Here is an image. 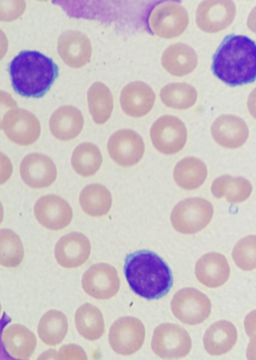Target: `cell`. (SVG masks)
I'll return each mask as SVG.
<instances>
[{"mask_svg": "<svg viewBox=\"0 0 256 360\" xmlns=\"http://www.w3.org/2000/svg\"><path fill=\"white\" fill-rule=\"evenodd\" d=\"M124 273L130 288L147 300L165 296L172 285L173 278L166 263L154 252L141 250L125 258Z\"/></svg>", "mask_w": 256, "mask_h": 360, "instance_id": "6da1fadb", "label": "cell"}, {"mask_svg": "<svg viewBox=\"0 0 256 360\" xmlns=\"http://www.w3.org/2000/svg\"><path fill=\"white\" fill-rule=\"evenodd\" d=\"M256 44L246 36H226L214 55L212 69L214 74L230 86L255 81Z\"/></svg>", "mask_w": 256, "mask_h": 360, "instance_id": "7a4b0ae2", "label": "cell"}, {"mask_svg": "<svg viewBox=\"0 0 256 360\" xmlns=\"http://www.w3.org/2000/svg\"><path fill=\"white\" fill-rule=\"evenodd\" d=\"M8 70L14 91L35 98L45 95L58 74L54 61L35 51H21L12 60Z\"/></svg>", "mask_w": 256, "mask_h": 360, "instance_id": "3957f363", "label": "cell"}, {"mask_svg": "<svg viewBox=\"0 0 256 360\" xmlns=\"http://www.w3.org/2000/svg\"><path fill=\"white\" fill-rule=\"evenodd\" d=\"M189 21L187 11L178 1H162L150 11L147 25L150 31L164 39H172L181 35Z\"/></svg>", "mask_w": 256, "mask_h": 360, "instance_id": "277c9868", "label": "cell"}, {"mask_svg": "<svg viewBox=\"0 0 256 360\" xmlns=\"http://www.w3.org/2000/svg\"><path fill=\"white\" fill-rule=\"evenodd\" d=\"M214 213L212 204L201 198H190L180 202L173 209L170 220L178 232L192 234L204 228Z\"/></svg>", "mask_w": 256, "mask_h": 360, "instance_id": "5b68a950", "label": "cell"}, {"mask_svg": "<svg viewBox=\"0 0 256 360\" xmlns=\"http://www.w3.org/2000/svg\"><path fill=\"white\" fill-rule=\"evenodd\" d=\"M151 347L162 358L172 359L185 356L190 352L192 341L188 332L181 326L166 323L154 329Z\"/></svg>", "mask_w": 256, "mask_h": 360, "instance_id": "8992f818", "label": "cell"}, {"mask_svg": "<svg viewBox=\"0 0 256 360\" xmlns=\"http://www.w3.org/2000/svg\"><path fill=\"white\" fill-rule=\"evenodd\" d=\"M150 136L154 147L160 152L171 155L178 153L187 140V129L178 118L169 115L159 117L150 129Z\"/></svg>", "mask_w": 256, "mask_h": 360, "instance_id": "52a82bcc", "label": "cell"}, {"mask_svg": "<svg viewBox=\"0 0 256 360\" xmlns=\"http://www.w3.org/2000/svg\"><path fill=\"white\" fill-rule=\"evenodd\" d=\"M174 315L182 323L193 325L206 319L211 311V303L203 293L193 288L178 290L171 302Z\"/></svg>", "mask_w": 256, "mask_h": 360, "instance_id": "ba28073f", "label": "cell"}, {"mask_svg": "<svg viewBox=\"0 0 256 360\" xmlns=\"http://www.w3.org/2000/svg\"><path fill=\"white\" fill-rule=\"evenodd\" d=\"M2 129L10 141L22 146L34 143L41 133L40 123L36 116L18 107L10 110L4 114Z\"/></svg>", "mask_w": 256, "mask_h": 360, "instance_id": "9c48e42d", "label": "cell"}, {"mask_svg": "<svg viewBox=\"0 0 256 360\" xmlns=\"http://www.w3.org/2000/svg\"><path fill=\"white\" fill-rule=\"evenodd\" d=\"M144 337L143 323L138 318L129 316L116 320L108 333V341L112 349L124 355L137 351L142 347Z\"/></svg>", "mask_w": 256, "mask_h": 360, "instance_id": "30bf717a", "label": "cell"}, {"mask_svg": "<svg viewBox=\"0 0 256 360\" xmlns=\"http://www.w3.org/2000/svg\"><path fill=\"white\" fill-rule=\"evenodd\" d=\"M142 138L136 131L124 128L110 137L107 148L110 158L118 165L130 167L139 162L144 152Z\"/></svg>", "mask_w": 256, "mask_h": 360, "instance_id": "8fae6325", "label": "cell"}, {"mask_svg": "<svg viewBox=\"0 0 256 360\" xmlns=\"http://www.w3.org/2000/svg\"><path fill=\"white\" fill-rule=\"evenodd\" d=\"M82 286L90 296L96 299H106L117 293L120 281L114 267L100 262L92 265L84 272Z\"/></svg>", "mask_w": 256, "mask_h": 360, "instance_id": "7c38bea8", "label": "cell"}, {"mask_svg": "<svg viewBox=\"0 0 256 360\" xmlns=\"http://www.w3.org/2000/svg\"><path fill=\"white\" fill-rule=\"evenodd\" d=\"M236 13V6L232 1H204L196 10V24L204 32L216 33L232 24Z\"/></svg>", "mask_w": 256, "mask_h": 360, "instance_id": "4fadbf2b", "label": "cell"}, {"mask_svg": "<svg viewBox=\"0 0 256 360\" xmlns=\"http://www.w3.org/2000/svg\"><path fill=\"white\" fill-rule=\"evenodd\" d=\"M34 214L40 224L52 230L66 227L73 216L72 208L68 202L53 194L42 196L37 200Z\"/></svg>", "mask_w": 256, "mask_h": 360, "instance_id": "5bb4252c", "label": "cell"}, {"mask_svg": "<svg viewBox=\"0 0 256 360\" xmlns=\"http://www.w3.org/2000/svg\"><path fill=\"white\" fill-rule=\"evenodd\" d=\"M20 171L24 183L34 189H42L56 179L57 169L52 159L38 152L30 153L22 160Z\"/></svg>", "mask_w": 256, "mask_h": 360, "instance_id": "9a60e30c", "label": "cell"}, {"mask_svg": "<svg viewBox=\"0 0 256 360\" xmlns=\"http://www.w3.org/2000/svg\"><path fill=\"white\" fill-rule=\"evenodd\" d=\"M91 251L89 239L83 234L72 232L60 238L54 247V256L62 266L78 267L88 259Z\"/></svg>", "mask_w": 256, "mask_h": 360, "instance_id": "2e32d148", "label": "cell"}, {"mask_svg": "<svg viewBox=\"0 0 256 360\" xmlns=\"http://www.w3.org/2000/svg\"><path fill=\"white\" fill-rule=\"evenodd\" d=\"M58 51L67 65L77 68L90 61L92 49L90 42L85 34L77 30H68L58 38Z\"/></svg>", "mask_w": 256, "mask_h": 360, "instance_id": "e0dca14e", "label": "cell"}, {"mask_svg": "<svg viewBox=\"0 0 256 360\" xmlns=\"http://www.w3.org/2000/svg\"><path fill=\"white\" fill-rule=\"evenodd\" d=\"M211 133L214 140L222 146L236 148L246 142L249 130L244 120L228 114L221 115L214 121Z\"/></svg>", "mask_w": 256, "mask_h": 360, "instance_id": "ac0fdd59", "label": "cell"}, {"mask_svg": "<svg viewBox=\"0 0 256 360\" xmlns=\"http://www.w3.org/2000/svg\"><path fill=\"white\" fill-rule=\"evenodd\" d=\"M155 98V94L148 85L142 81H134L124 87L120 101L122 109L127 115L138 118L151 110Z\"/></svg>", "mask_w": 256, "mask_h": 360, "instance_id": "d6986e66", "label": "cell"}, {"mask_svg": "<svg viewBox=\"0 0 256 360\" xmlns=\"http://www.w3.org/2000/svg\"><path fill=\"white\" fill-rule=\"evenodd\" d=\"M84 124V119L81 111L72 105L58 108L53 112L49 120L51 133L62 141L76 137L81 132Z\"/></svg>", "mask_w": 256, "mask_h": 360, "instance_id": "ffe728a7", "label": "cell"}, {"mask_svg": "<svg viewBox=\"0 0 256 360\" xmlns=\"http://www.w3.org/2000/svg\"><path fill=\"white\" fill-rule=\"evenodd\" d=\"M195 274L198 280L205 286L216 288L228 279L230 268L225 257L216 252L207 253L197 261Z\"/></svg>", "mask_w": 256, "mask_h": 360, "instance_id": "44dd1931", "label": "cell"}, {"mask_svg": "<svg viewBox=\"0 0 256 360\" xmlns=\"http://www.w3.org/2000/svg\"><path fill=\"white\" fill-rule=\"evenodd\" d=\"M2 340L8 354L20 359L30 357L37 343L34 334L20 324H12L6 327L2 331Z\"/></svg>", "mask_w": 256, "mask_h": 360, "instance_id": "7402d4cb", "label": "cell"}, {"mask_svg": "<svg viewBox=\"0 0 256 360\" xmlns=\"http://www.w3.org/2000/svg\"><path fill=\"white\" fill-rule=\"evenodd\" d=\"M161 62L163 67L170 74L182 77L194 70L198 64V57L191 47L182 43H177L164 50Z\"/></svg>", "mask_w": 256, "mask_h": 360, "instance_id": "603a6c76", "label": "cell"}, {"mask_svg": "<svg viewBox=\"0 0 256 360\" xmlns=\"http://www.w3.org/2000/svg\"><path fill=\"white\" fill-rule=\"evenodd\" d=\"M237 339L235 326L226 320H219L212 323L206 330L203 343L206 351L211 355H218L230 351Z\"/></svg>", "mask_w": 256, "mask_h": 360, "instance_id": "cb8c5ba5", "label": "cell"}, {"mask_svg": "<svg viewBox=\"0 0 256 360\" xmlns=\"http://www.w3.org/2000/svg\"><path fill=\"white\" fill-rule=\"evenodd\" d=\"M208 174L206 166L201 159L194 156L184 157L176 165L174 170L175 182L180 188L193 190L200 187Z\"/></svg>", "mask_w": 256, "mask_h": 360, "instance_id": "d4e9b609", "label": "cell"}, {"mask_svg": "<svg viewBox=\"0 0 256 360\" xmlns=\"http://www.w3.org/2000/svg\"><path fill=\"white\" fill-rule=\"evenodd\" d=\"M112 200L110 191L98 184L86 186L79 197L82 210L92 217H101L108 214L112 207Z\"/></svg>", "mask_w": 256, "mask_h": 360, "instance_id": "484cf974", "label": "cell"}, {"mask_svg": "<svg viewBox=\"0 0 256 360\" xmlns=\"http://www.w3.org/2000/svg\"><path fill=\"white\" fill-rule=\"evenodd\" d=\"M211 191L216 198L225 197L232 203L245 201L252 192V186L246 178L224 175L216 178L212 182Z\"/></svg>", "mask_w": 256, "mask_h": 360, "instance_id": "4316f807", "label": "cell"}, {"mask_svg": "<svg viewBox=\"0 0 256 360\" xmlns=\"http://www.w3.org/2000/svg\"><path fill=\"white\" fill-rule=\"evenodd\" d=\"M75 324L78 332L89 340L100 338L104 331V323L100 309L86 303L80 306L75 314Z\"/></svg>", "mask_w": 256, "mask_h": 360, "instance_id": "83f0119b", "label": "cell"}, {"mask_svg": "<svg viewBox=\"0 0 256 360\" xmlns=\"http://www.w3.org/2000/svg\"><path fill=\"white\" fill-rule=\"evenodd\" d=\"M68 330V322L62 312L52 309L41 317L38 326V333L46 344L56 346L65 337Z\"/></svg>", "mask_w": 256, "mask_h": 360, "instance_id": "f1b7e54d", "label": "cell"}, {"mask_svg": "<svg viewBox=\"0 0 256 360\" xmlns=\"http://www.w3.org/2000/svg\"><path fill=\"white\" fill-rule=\"evenodd\" d=\"M89 111L94 122L102 124L110 118L114 107L112 94L104 84L96 82L87 93Z\"/></svg>", "mask_w": 256, "mask_h": 360, "instance_id": "f546056e", "label": "cell"}, {"mask_svg": "<svg viewBox=\"0 0 256 360\" xmlns=\"http://www.w3.org/2000/svg\"><path fill=\"white\" fill-rule=\"evenodd\" d=\"M102 157L99 148L94 144L84 142L74 150L71 164L76 171L82 177L94 175L100 168Z\"/></svg>", "mask_w": 256, "mask_h": 360, "instance_id": "4dcf8cb0", "label": "cell"}, {"mask_svg": "<svg viewBox=\"0 0 256 360\" xmlns=\"http://www.w3.org/2000/svg\"><path fill=\"white\" fill-rule=\"evenodd\" d=\"M160 96L167 107L178 110L190 108L196 103L198 93L191 85L184 82L168 84L160 90Z\"/></svg>", "mask_w": 256, "mask_h": 360, "instance_id": "1f68e13d", "label": "cell"}, {"mask_svg": "<svg viewBox=\"0 0 256 360\" xmlns=\"http://www.w3.org/2000/svg\"><path fill=\"white\" fill-rule=\"evenodd\" d=\"M19 236L9 229H0V264L8 268L19 266L24 257Z\"/></svg>", "mask_w": 256, "mask_h": 360, "instance_id": "d6a6232c", "label": "cell"}, {"mask_svg": "<svg viewBox=\"0 0 256 360\" xmlns=\"http://www.w3.org/2000/svg\"><path fill=\"white\" fill-rule=\"evenodd\" d=\"M236 265L242 270H252L256 267V236L250 235L237 242L232 253Z\"/></svg>", "mask_w": 256, "mask_h": 360, "instance_id": "836d02e7", "label": "cell"}, {"mask_svg": "<svg viewBox=\"0 0 256 360\" xmlns=\"http://www.w3.org/2000/svg\"><path fill=\"white\" fill-rule=\"evenodd\" d=\"M26 6L24 1H0V21L10 22L19 18Z\"/></svg>", "mask_w": 256, "mask_h": 360, "instance_id": "e575fe53", "label": "cell"}, {"mask_svg": "<svg viewBox=\"0 0 256 360\" xmlns=\"http://www.w3.org/2000/svg\"><path fill=\"white\" fill-rule=\"evenodd\" d=\"M18 107L16 102L6 91L0 90V129L4 114L10 110Z\"/></svg>", "mask_w": 256, "mask_h": 360, "instance_id": "d590c367", "label": "cell"}, {"mask_svg": "<svg viewBox=\"0 0 256 360\" xmlns=\"http://www.w3.org/2000/svg\"><path fill=\"white\" fill-rule=\"evenodd\" d=\"M13 166L10 159L0 152V185L4 184L10 177Z\"/></svg>", "mask_w": 256, "mask_h": 360, "instance_id": "8d00e7d4", "label": "cell"}, {"mask_svg": "<svg viewBox=\"0 0 256 360\" xmlns=\"http://www.w3.org/2000/svg\"><path fill=\"white\" fill-rule=\"evenodd\" d=\"M8 49V39L4 32L0 29V60L6 54Z\"/></svg>", "mask_w": 256, "mask_h": 360, "instance_id": "74e56055", "label": "cell"}, {"mask_svg": "<svg viewBox=\"0 0 256 360\" xmlns=\"http://www.w3.org/2000/svg\"><path fill=\"white\" fill-rule=\"evenodd\" d=\"M4 218V209L2 205L0 202V224L2 222Z\"/></svg>", "mask_w": 256, "mask_h": 360, "instance_id": "f35d334b", "label": "cell"}, {"mask_svg": "<svg viewBox=\"0 0 256 360\" xmlns=\"http://www.w3.org/2000/svg\"><path fill=\"white\" fill-rule=\"evenodd\" d=\"M2 306L1 303L0 302V318L1 316V314H2Z\"/></svg>", "mask_w": 256, "mask_h": 360, "instance_id": "ab89813d", "label": "cell"}]
</instances>
